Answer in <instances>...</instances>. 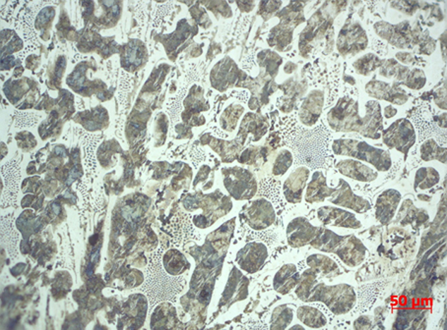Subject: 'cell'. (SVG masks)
Here are the masks:
<instances>
[{
  "label": "cell",
  "instance_id": "cell-1",
  "mask_svg": "<svg viewBox=\"0 0 447 330\" xmlns=\"http://www.w3.org/2000/svg\"><path fill=\"white\" fill-rule=\"evenodd\" d=\"M326 119L333 131L359 134L373 140L381 139L383 130L381 104L374 99L366 102V114L362 115L359 102L348 94L338 99Z\"/></svg>",
  "mask_w": 447,
  "mask_h": 330
},
{
  "label": "cell",
  "instance_id": "cell-2",
  "mask_svg": "<svg viewBox=\"0 0 447 330\" xmlns=\"http://www.w3.org/2000/svg\"><path fill=\"white\" fill-rule=\"evenodd\" d=\"M294 292L302 301L324 302L337 316L348 314L358 301V296L352 285H328L317 282V274L311 267L302 274Z\"/></svg>",
  "mask_w": 447,
  "mask_h": 330
},
{
  "label": "cell",
  "instance_id": "cell-3",
  "mask_svg": "<svg viewBox=\"0 0 447 330\" xmlns=\"http://www.w3.org/2000/svg\"><path fill=\"white\" fill-rule=\"evenodd\" d=\"M336 156L349 157L373 165L378 172H387L392 167L391 152L354 139H337L332 142Z\"/></svg>",
  "mask_w": 447,
  "mask_h": 330
},
{
  "label": "cell",
  "instance_id": "cell-4",
  "mask_svg": "<svg viewBox=\"0 0 447 330\" xmlns=\"http://www.w3.org/2000/svg\"><path fill=\"white\" fill-rule=\"evenodd\" d=\"M374 28L376 35L398 49H413L416 46H421L429 37L428 34L422 32L419 25L412 27L408 21L398 25L379 22Z\"/></svg>",
  "mask_w": 447,
  "mask_h": 330
},
{
  "label": "cell",
  "instance_id": "cell-5",
  "mask_svg": "<svg viewBox=\"0 0 447 330\" xmlns=\"http://www.w3.org/2000/svg\"><path fill=\"white\" fill-rule=\"evenodd\" d=\"M346 2H327L309 20L308 27L302 32L299 39V51L301 54H308L309 44L316 39L326 36L328 28L332 26L335 15L340 13L346 5Z\"/></svg>",
  "mask_w": 447,
  "mask_h": 330
},
{
  "label": "cell",
  "instance_id": "cell-6",
  "mask_svg": "<svg viewBox=\"0 0 447 330\" xmlns=\"http://www.w3.org/2000/svg\"><path fill=\"white\" fill-rule=\"evenodd\" d=\"M304 8L299 2H292L288 7H285L278 17L281 18V23L271 30L268 39L269 46L275 47L279 51H286L290 44L293 41V31L294 28L304 21Z\"/></svg>",
  "mask_w": 447,
  "mask_h": 330
},
{
  "label": "cell",
  "instance_id": "cell-7",
  "mask_svg": "<svg viewBox=\"0 0 447 330\" xmlns=\"http://www.w3.org/2000/svg\"><path fill=\"white\" fill-rule=\"evenodd\" d=\"M224 184L227 191L237 201H249L257 192L256 177L244 167L234 166L223 169Z\"/></svg>",
  "mask_w": 447,
  "mask_h": 330
},
{
  "label": "cell",
  "instance_id": "cell-8",
  "mask_svg": "<svg viewBox=\"0 0 447 330\" xmlns=\"http://www.w3.org/2000/svg\"><path fill=\"white\" fill-rule=\"evenodd\" d=\"M382 141L388 149H395L407 157L417 141L416 131L410 120L399 118L381 132Z\"/></svg>",
  "mask_w": 447,
  "mask_h": 330
},
{
  "label": "cell",
  "instance_id": "cell-9",
  "mask_svg": "<svg viewBox=\"0 0 447 330\" xmlns=\"http://www.w3.org/2000/svg\"><path fill=\"white\" fill-rule=\"evenodd\" d=\"M369 39L366 32L362 25L357 21H348L342 28L338 39L337 49L343 56H354L359 52L364 51L368 47Z\"/></svg>",
  "mask_w": 447,
  "mask_h": 330
},
{
  "label": "cell",
  "instance_id": "cell-10",
  "mask_svg": "<svg viewBox=\"0 0 447 330\" xmlns=\"http://www.w3.org/2000/svg\"><path fill=\"white\" fill-rule=\"evenodd\" d=\"M242 216L251 228L259 231L268 228L275 222L276 212L268 200L257 197L244 207Z\"/></svg>",
  "mask_w": 447,
  "mask_h": 330
},
{
  "label": "cell",
  "instance_id": "cell-11",
  "mask_svg": "<svg viewBox=\"0 0 447 330\" xmlns=\"http://www.w3.org/2000/svg\"><path fill=\"white\" fill-rule=\"evenodd\" d=\"M268 257V248L266 244L261 242H251L239 250L236 256V262L242 271L254 274L261 271Z\"/></svg>",
  "mask_w": 447,
  "mask_h": 330
},
{
  "label": "cell",
  "instance_id": "cell-12",
  "mask_svg": "<svg viewBox=\"0 0 447 330\" xmlns=\"http://www.w3.org/2000/svg\"><path fill=\"white\" fill-rule=\"evenodd\" d=\"M327 201L331 204L351 209L356 214H366L371 209V204L368 200L354 194L348 182L339 179L338 186L334 188L333 192Z\"/></svg>",
  "mask_w": 447,
  "mask_h": 330
},
{
  "label": "cell",
  "instance_id": "cell-13",
  "mask_svg": "<svg viewBox=\"0 0 447 330\" xmlns=\"http://www.w3.org/2000/svg\"><path fill=\"white\" fill-rule=\"evenodd\" d=\"M334 254L338 256L345 266L354 269L366 261L368 249L358 237L354 235H347L344 236L343 241L337 248Z\"/></svg>",
  "mask_w": 447,
  "mask_h": 330
},
{
  "label": "cell",
  "instance_id": "cell-14",
  "mask_svg": "<svg viewBox=\"0 0 447 330\" xmlns=\"http://www.w3.org/2000/svg\"><path fill=\"white\" fill-rule=\"evenodd\" d=\"M319 228L321 227L314 226L306 217H296L287 226V241L293 248L311 245L318 233Z\"/></svg>",
  "mask_w": 447,
  "mask_h": 330
},
{
  "label": "cell",
  "instance_id": "cell-15",
  "mask_svg": "<svg viewBox=\"0 0 447 330\" xmlns=\"http://www.w3.org/2000/svg\"><path fill=\"white\" fill-rule=\"evenodd\" d=\"M366 92L374 99L391 102L397 106H403L409 99L405 90L402 89L397 82L391 85L379 80H371L366 85Z\"/></svg>",
  "mask_w": 447,
  "mask_h": 330
},
{
  "label": "cell",
  "instance_id": "cell-16",
  "mask_svg": "<svg viewBox=\"0 0 447 330\" xmlns=\"http://www.w3.org/2000/svg\"><path fill=\"white\" fill-rule=\"evenodd\" d=\"M317 216L322 224L340 228L359 229L363 224L353 212L336 207H321Z\"/></svg>",
  "mask_w": 447,
  "mask_h": 330
},
{
  "label": "cell",
  "instance_id": "cell-17",
  "mask_svg": "<svg viewBox=\"0 0 447 330\" xmlns=\"http://www.w3.org/2000/svg\"><path fill=\"white\" fill-rule=\"evenodd\" d=\"M311 175V170L306 166H299L285 180L283 194L290 204H299L303 200V192L306 182Z\"/></svg>",
  "mask_w": 447,
  "mask_h": 330
},
{
  "label": "cell",
  "instance_id": "cell-18",
  "mask_svg": "<svg viewBox=\"0 0 447 330\" xmlns=\"http://www.w3.org/2000/svg\"><path fill=\"white\" fill-rule=\"evenodd\" d=\"M401 199V192L395 189H387L379 195L374 206L376 219L379 224L387 225L393 219Z\"/></svg>",
  "mask_w": 447,
  "mask_h": 330
},
{
  "label": "cell",
  "instance_id": "cell-19",
  "mask_svg": "<svg viewBox=\"0 0 447 330\" xmlns=\"http://www.w3.org/2000/svg\"><path fill=\"white\" fill-rule=\"evenodd\" d=\"M337 169L344 176L359 182H374L378 179L379 172L354 159H343L337 162Z\"/></svg>",
  "mask_w": 447,
  "mask_h": 330
},
{
  "label": "cell",
  "instance_id": "cell-20",
  "mask_svg": "<svg viewBox=\"0 0 447 330\" xmlns=\"http://www.w3.org/2000/svg\"><path fill=\"white\" fill-rule=\"evenodd\" d=\"M324 106V92L319 90H314L309 92V96L304 99L301 110L299 112V119L301 123L306 127H312L317 123L322 109Z\"/></svg>",
  "mask_w": 447,
  "mask_h": 330
},
{
  "label": "cell",
  "instance_id": "cell-21",
  "mask_svg": "<svg viewBox=\"0 0 447 330\" xmlns=\"http://www.w3.org/2000/svg\"><path fill=\"white\" fill-rule=\"evenodd\" d=\"M268 126L269 125L263 116L249 112V114H246V116L242 120L237 139H238L242 145H244L247 137H249V134H251L254 135V141L258 142L259 140L267 133Z\"/></svg>",
  "mask_w": 447,
  "mask_h": 330
},
{
  "label": "cell",
  "instance_id": "cell-22",
  "mask_svg": "<svg viewBox=\"0 0 447 330\" xmlns=\"http://www.w3.org/2000/svg\"><path fill=\"white\" fill-rule=\"evenodd\" d=\"M301 275L294 264H286L276 272L273 279V288L277 293L281 295L289 294L292 290L296 288Z\"/></svg>",
  "mask_w": 447,
  "mask_h": 330
},
{
  "label": "cell",
  "instance_id": "cell-23",
  "mask_svg": "<svg viewBox=\"0 0 447 330\" xmlns=\"http://www.w3.org/2000/svg\"><path fill=\"white\" fill-rule=\"evenodd\" d=\"M247 294L249 279L237 267H234L225 292V304L242 301L246 298Z\"/></svg>",
  "mask_w": 447,
  "mask_h": 330
},
{
  "label": "cell",
  "instance_id": "cell-24",
  "mask_svg": "<svg viewBox=\"0 0 447 330\" xmlns=\"http://www.w3.org/2000/svg\"><path fill=\"white\" fill-rule=\"evenodd\" d=\"M334 188L328 186L323 172L316 171L312 175L311 181L306 188V202L309 204H316L328 200Z\"/></svg>",
  "mask_w": 447,
  "mask_h": 330
},
{
  "label": "cell",
  "instance_id": "cell-25",
  "mask_svg": "<svg viewBox=\"0 0 447 330\" xmlns=\"http://www.w3.org/2000/svg\"><path fill=\"white\" fill-rule=\"evenodd\" d=\"M306 264L316 272L323 276L330 277L341 275V269L331 257L321 254H312L306 259Z\"/></svg>",
  "mask_w": 447,
  "mask_h": 330
},
{
  "label": "cell",
  "instance_id": "cell-26",
  "mask_svg": "<svg viewBox=\"0 0 447 330\" xmlns=\"http://www.w3.org/2000/svg\"><path fill=\"white\" fill-rule=\"evenodd\" d=\"M297 317L302 324L311 329H322L327 324V317L318 307L309 306H299L296 312Z\"/></svg>",
  "mask_w": 447,
  "mask_h": 330
},
{
  "label": "cell",
  "instance_id": "cell-27",
  "mask_svg": "<svg viewBox=\"0 0 447 330\" xmlns=\"http://www.w3.org/2000/svg\"><path fill=\"white\" fill-rule=\"evenodd\" d=\"M441 181V174L431 166H424L417 170L414 178V189L418 192L429 190L438 185Z\"/></svg>",
  "mask_w": 447,
  "mask_h": 330
},
{
  "label": "cell",
  "instance_id": "cell-28",
  "mask_svg": "<svg viewBox=\"0 0 447 330\" xmlns=\"http://www.w3.org/2000/svg\"><path fill=\"white\" fill-rule=\"evenodd\" d=\"M294 307L289 305H280L272 311L270 319L271 329H287L293 322Z\"/></svg>",
  "mask_w": 447,
  "mask_h": 330
},
{
  "label": "cell",
  "instance_id": "cell-29",
  "mask_svg": "<svg viewBox=\"0 0 447 330\" xmlns=\"http://www.w3.org/2000/svg\"><path fill=\"white\" fill-rule=\"evenodd\" d=\"M419 154L424 161H439L446 164V147L439 146L434 139L424 142L419 147Z\"/></svg>",
  "mask_w": 447,
  "mask_h": 330
},
{
  "label": "cell",
  "instance_id": "cell-30",
  "mask_svg": "<svg viewBox=\"0 0 447 330\" xmlns=\"http://www.w3.org/2000/svg\"><path fill=\"white\" fill-rule=\"evenodd\" d=\"M401 209L406 212L405 216H398L399 221L403 225L411 224L412 225L418 224L419 226V225L427 224L429 220V216L427 212L417 209L410 200H406L403 202Z\"/></svg>",
  "mask_w": 447,
  "mask_h": 330
},
{
  "label": "cell",
  "instance_id": "cell-31",
  "mask_svg": "<svg viewBox=\"0 0 447 330\" xmlns=\"http://www.w3.org/2000/svg\"><path fill=\"white\" fill-rule=\"evenodd\" d=\"M269 152L270 151L266 146L249 147L242 152L241 156L239 157V162L242 164L251 165V166L261 165L267 161Z\"/></svg>",
  "mask_w": 447,
  "mask_h": 330
},
{
  "label": "cell",
  "instance_id": "cell-32",
  "mask_svg": "<svg viewBox=\"0 0 447 330\" xmlns=\"http://www.w3.org/2000/svg\"><path fill=\"white\" fill-rule=\"evenodd\" d=\"M381 64V59L378 55L374 54H368L359 57L354 62L353 66L357 73L369 76L373 73L374 70L379 68Z\"/></svg>",
  "mask_w": 447,
  "mask_h": 330
},
{
  "label": "cell",
  "instance_id": "cell-33",
  "mask_svg": "<svg viewBox=\"0 0 447 330\" xmlns=\"http://www.w3.org/2000/svg\"><path fill=\"white\" fill-rule=\"evenodd\" d=\"M294 162L293 152L290 149H281L275 157L272 167V173L274 176H283L285 173L290 169Z\"/></svg>",
  "mask_w": 447,
  "mask_h": 330
},
{
  "label": "cell",
  "instance_id": "cell-34",
  "mask_svg": "<svg viewBox=\"0 0 447 330\" xmlns=\"http://www.w3.org/2000/svg\"><path fill=\"white\" fill-rule=\"evenodd\" d=\"M244 112V109L241 104H233L226 109L225 114L223 115V127L227 131L234 132V130L238 126L239 119L242 114Z\"/></svg>",
  "mask_w": 447,
  "mask_h": 330
},
{
  "label": "cell",
  "instance_id": "cell-35",
  "mask_svg": "<svg viewBox=\"0 0 447 330\" xmlns=\"http://www.w3.org/2000/svg\"><path fill=\"white\" fill-rule=\"evenodd\" d=\"M426 82L427 77L423 70L414 69L412 71L410 78L404 84V86L409 87V89L415 90V91H418V90L423 89Z\"/></svg>",
  "mask_w": 447,
  "mask_h": 330
},
{
  "label": "cell",
  "instance_id": "cell-36",
  "mask_svg": "<svg viewBox=\"0 0 447 330\" xmlns=\"http://www.w3.org/2000/svg\"><path fill=\"white\" fill-rule=\"evenodd\" d=\"M446 85L444 82L443 86L439 87L434 94V102L436 106L446 111Z\"/></svg>",
  "mask_w": 447,
  "mask_h": 330
},
{
  "label": "cell",
  "instance_id": "cell-37",
  "mask_svg": "<svg viewBox=\"0 0 447 330\" xmlns=\"http://www.w3.org/2000/svg\"><path fill=\"white\" fill-rule=\"evenodd\" d=\"M396 59L404 64L416 63V57L410 54H406V52H399V54H396Z\"/></svg>",
  "mask_w": 447,
  "mask_h": 330
},
{
  "label": "cell",
  "instance_id": "cell-38",
  "mask_svg": "<svg viewBox=\"0 0 447 330\" xmlns=\"http://www.w3.org/2000/svg\"><path fill=\"white\" fill-rule=\"evenodd\" d=\"M354 329H371V322L369 317H361L354 322Z\"/></svg>",
  "mask_w": 447,
  "mask_h": 330
},
{
  "label": "cell",
  "instance_id": "cell-39",
  "mask_svg": "<svg viewBox=\"0 0 447 330\" xmlns=\"http://www.w3.org/2000/svg\"><path fill=\"white\" fill-rule=\"evenodd\" d=\"M397 112L398 111H397V109H394L393 106H387L383 110V114H382V116L386 117L387 119H391L392 117L395 116Z\"/></svg>",
  "mask_w": 447,
  "mask_h": 330
},
{
  "label": "cell",
  "instance_id": "cell-40",
  "mask_svg": "<svg viewBox=\"0 0 447 330\" xmlns=\"http://www.w3.org/2000/svg\"><path fill=\"white\" fill-rule=\"evenodd\" d=\"M441 51H443V57L444 62H446V32H444L441 37Z\"/></svg>",
  "mask_w": 447,
  "mask_h": 330
},
{
  "label": "cell",
  "instance_id": "cell-41",
  "mask_svg": "<svg viewBox=\"0 0 447 330\" xmlns=\"http://www.w3.org/2000/svg\"><path fill=\"white\" fill-rule=\"evenodd\" d=\"M436 121L438 122L439 126L443 127V128H446V112L444 111V114H441V116L436 117Z\"/></svg>",
  "mask_w": 447,
  "mask_h": 330
},
{
  "label": "cell",
  "instance_id": "cell-42",
  "mask_svg": "<svg viewBox=\"0 0 447 330\" xmlns=\"http://www.w3.org/2000/svg\"><path fill=\"white\" fill-rule=\"evenodd\" d=\"M419 199L426 200V201H429V200H431V197H429V196H427V195H419Z\"/></svg>",
  "mask_w": 447,
  "mask_h": 330
},
{
  "label": "cell",
  "instance_id": "cell-43",
  "mask_svg": "<svg viewBox=\"0 0 447 330\" xmlns=\"http://www.w3.org/2000/svg\"><path fill=\"white\" fill-rule=\"evenodd\" d=\"M52 207H54V212H56V214H59V207H57L56 204H54Z\"/></svg>",
  "mask_w": 447,
  "mask_h": 330
}]
</instances>
